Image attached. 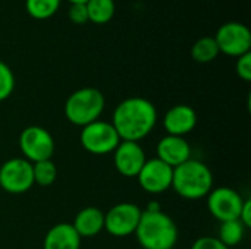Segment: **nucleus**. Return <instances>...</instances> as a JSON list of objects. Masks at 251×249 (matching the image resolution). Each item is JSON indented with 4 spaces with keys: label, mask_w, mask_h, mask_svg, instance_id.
Returning <instances> with one entry per match:
<instances>
[{
    "label": "nucleus",
    "mask_w": 251,
    "mask_h": 249,
    "mask_svg": "<svg viewBox=\"0 0 251 249\" xmlns=\"http://www.w3.org/2000/svg\"><path fill=\"white\" fill-rule=\"evenodd\" d=\"M146 210H147V211H159V210H162V207H160V204H159L157 201H151V203L146 207Z\"/></svg>",
    "instance_id": "obj_27"
},
{
    "label": "nucleus",
    "mask_w": 251,
    "mask_h": 249,
    "mask_svg": "<svg viewBox=\"0 0 251 249\" xmlns=\"http://www.w3.org/2000/svg\"><path fill=\"white\" fill-rule=\"evenodd\" d=\"M219 56V47L213 37H201L191 47V57L197 63H210Z\"/></svg>",
    "instance_id": "obj_18"
},
{
    "label": "nucleus",
    "mask_w": 251,
    "mask_h": 249,
    "mask_svg": "<svg viewBox=\"0 0 251 249\" xmlns=\"http://www.w3.org/2000/svg\"><path fill=\"white\" fill-rule=\"evenodd\" d=\"M172 175L174 169L154 157L147 158L140 173L137 175V181L144 192L151 195H160L171 189Z\"/></svg>",
    "instance_id": "obj_11"
},
{
    "label": "nucleus",
    "mask_w": 251,
    "mask_h": 249,
    "mask_svg": "<svg viewBox=\"0 0 251 249\" xmlns=\"http://www.w3.org/2000/svg\"><path fill=\"white\" fill-rule=\"evenodd\" d=\"M15 73L7 63L0 60V103L7 100L15 91Z\"/></svg>",
    "instance_id": "obj_22"
},
{
    "label": "nucleus",
    "mask_w": 251,
    "mask_h": 249,
    "mask_svg": "<svg viewBox=\"0 0 251 249\" xmlns=\"http://www.w3.org/2000/svg\"><path fill=\"white\" fill-rule=\"evenodd\" d=\"M34 186L32 163L24 157H13L0 166V188L12 195L28 192Z\"/></svg>",
    "instance_id": "obj_7"
},
{
    "label": "nucleus",
    "mask_w": 251,
    "mask_h": 249,
    "mask_svg": "<svg viewBox=\"0 0 251 249\" xmlns=\"http://www.w3.org/2000/svg\"><path fill=\"white\" fill-rule=\"evenodd\" d=\"M106 98L94 87H84L74 91L65 101V117L69 123L84 128L99 120L104 112Z\"/></svg>",
    "instance_id": "obj_4"
},
{
    "label": "nucleus",
    "mask_w": 251,
    "mask_h": 249,
    "mask_svg": "<svg viewBox=\"0 0 251 249\" xmlns=\"http://www.w3.org/2000/svg\"><path fill=\"white\" fill-rule=\"evenodd\" d=\"M191 249H229L225 247L216 236H201L196 239L191 245Z\"/></svg>",
    "instance_id": "obj_25"
},
{
    "label": "nucleus",
    "mask_w": 251,
    "mask_h": 249,
    "mask_svg": "<svg viewBox=\"0 0 251 249\" xmlns=\"http://www.w3.org/2000/svg\"><path fill=\"white\" fill-rule=\"evenodd\" d=\"M134 235L143 249H174L179 238L176 223L163 210H143Z\"/></svg>",
    "instance_id": "obj_2"
},
{
    "label": "nucleus",
    "mask_w": 251,
    "mask_h": 249,
    "mask_svg": "<svg viewBox=\"0 0 251 249\" xmlns=\"http://www.w3.org/2000/svg\"><path fill=\"white\" fill-rule=\"evenodd\" d=\"M238 220H240V223H241L246 229L251 227V200L250 198L244 200V204H243V207H241V211H240V217H238Z\"/></svg>",
    "instance_id": "obj_26"
},
{
    "label": "nucleus",
    "mask_w": 251,
    "mask_h": 249,
    "mask_svg": "<svg viewBox=\"0 0 251 249\" xmlns=\"http://www.w3.org/2000/svg\"><path fill=\"white\" fill-rule=\"evenodd\" d=\"M19 150L29 163L51 160L54 154V138L43 126H26L19 135Z\"/></svg>",
    "instance_id": "obj_6"
},
{
    "label": "nucleus",
    "mask_w": 251,
    "mask_h": 249,
    "mask_svg": "<svg viewBox=\"0 0 251 249\" xmlns=\"http://www.w3.org/2000/svg\"><path fill=\"white\" fill-rule=\"evenodd\" d=\"M199 117L196 110L188 104H175L169 110H166L162 126L166 135L184 136L191 134L197 126Z\"/></svg>",
    "instance_id": "obj_13"
},
{
    "label": "nucleus",
    "mask_w": 251,
    "mask_h": 249,
    "mask_svg": "<svg viewBox=\"0 0 251 249\" xmlns=\"http://www.w3.org/2000/svg\"><path fill=\"white\" fill-rule=\"evenodd\" d=\"M71 4H85L88 0H68Z\"/></svg>",
    "instance_id": "obj_28"
},
{
    "label": "nucleus",
    "mask_w": 251,
    "mask_h": 249,
    "mask_svg": "<svg viewBox=\"0 0 251 249\" xmlns=\"http://www.w3.org/2000/svg\"><path fill=\"white\" fill-rule=\"evenodd\" d=\"M143 210L134 203H119L104 213V230L115 238H126L135 233Z\"/></svg>",
    "instance_id": "obj_8"
},
{
    "label": "nucleus",
    "mask_w": 251,
    "mask_h": 249,
    "mask_svg": "<svg viewBox=\"0 0 251 249\" xmlns=\"http://www.w3.org/2000/svg\"><path fill=\"white\" fill-rule=\"evenodd\" d=\"M213 183L215 179L210 167L197 158H190L174 167L171 189L184 200L197 201L209 195L215 188Z\"/></svg>",
    "instance_id": "obj_3"
},
{
    "label": "nucleus",
    "mask_w": 251,
    "mask_h": 249,
    "mask_svg": "<svg viewBox=\"0 0 251 249\" xmlns=\"http://www.w3.org/2000/svg\"><path fill=\"white\" fill-rule=\"evenodd\" d=\"M121 138L115 131L113 125L107 120H96L84 128L79 132L81 147L93 156H107L115 151Z\"/></svg>",
    "instance_id": "obj_5"
},
{
    "label": "nucleus",
    "mask_w": 251,
    "mask_h": 249,
    "mask_svg": "<svg viewBox=\"0 0 251 249\" xmlns=\"http://www.w3.org/2000/svg\"><path fill=\"white\" fill-rule=\"evenodd\" d=\"M206 198L210 216L219 223L238 220L244 198L237 189L229 186H218L213 188Z\"/></svg>",
    "instance_id": "obj_9"
},
{
    "label": "nucleus",
    "mask_w": 251,
    "mask_h": 249,
    "mask_svg": "<svg viewBox=\"0 0 251 249\" xmlns=\"http://www.w3.org/2000/svg\"><path fill=\"white\" fill-rule=\"evenodd\" d=\"M191 153V145L184 136L165 135L159 139L156 145V158L166 163L172 169L193 158Z\"/></svg>",
    "instance_id": "obj_14"
},
{
    "label": "nucleus",
    "mask_w": 251,
    "mask_h": 249,
    "mask_svg": "<svg viewBox=\"0 0 251 249\" xmlns=\"http://www.w3.org/2000/svg\"><path fill=\"white\" fill-rule=\"evenodd\" d=\"M81 241L71 223H57L44 235L43 249H79Z\"/></svg>",
    "instance_id": "obj_15"
},
{
    "label": "nucleus",
    "mask_w": 251,
    "mask_h": 249,
    "mask_svg": "<svg viewBox=\"0 0 251 249\" xmlns=\"http://www.w3.org/2000/svg\"><path fill=\"white\" fill-rule=\"evenodd\" d=\"M62 0H25V9L34 19H49L60 7Z\"/></svg>",
    "instance_id": "obj_20"
},
{
    "label": "nucleus",
    "mask_w": 251,
    "mask_h": 249,
    "mask_svg": "<svg viewBox=\"0 0 251 249\" xmlns=\"http://www.w3.org/2000/svg\"><path fill=\"white\" fill-rule=\"evenodd\" d=\"M246 227L240 223V220H231V222H224L219 226L218 232V239L228 248L237 247L241 244V241L246 236Z\"/></svg>",
    "instance_id": "obj_19"
},
{
    "label": "nucleus",
    "mask_w": 251,
    "mask_h": 249,
    "mask_svg": "<svg viewBox=\"0 0 251 249\" xmlns=\"http://www.w3.org/2000/svg\"><path fill=\"white\" fill-rule=\"evenodd\" d=\"M112 154L115 169L125 178H137L141 167L147 161L146 151L140 142L121 141Z\"/></svg>",
    "instance_id": "obj_12"
},
{
    "label": "nucleus",
    "mask_w": 251,
    "mask_h": 249,
    "mask_svg": "<svg viewBox=\"0 0 251 249\" xmlns=\"http://www.w3.org/2000/svg\"><path fill=\"white\" fill-rule=\"evenodd\" d=\"M85 7L88 13V22L96 25H104L110 22L116 10L115 0H88Z\"/></svg>",
    "instance_id": "obj_17"
},
{
    "label": "nucleus",
    "mask_w": 251,
    "mask_h": 249,
    "mask_svg": "<svg viewBox=\"0 0 251 249\" xmlns=\"http://www.w3.org/2000/svg\"><path fill=\"white\" fill-rule=\"evenodd\" d=\"M235 72L238 75L240 79H243L244 82H250L251 81V53H246L240 57H237V63H235Z\"/></svg>",
    "instance_id": "obj_23"
},
{
    "label": "nucleus",
    "mask_w": 251,
    "mask_h": 249,
    "mask_svg": "<svg viewBox=\"0 0 251 249\" xmlns=\"http://www.w3.org/2000/svg\"><path fill=\"white\" fill-rule=\"evenodd\" d=\"M32 176H34V185L38 186H50L57 179V167L51 160H44L32 164Z\"/></svg>",
    "instance_id": "obj_21"
},
{
    "label": "nucleus",
    "mask_w": 251,
    "mask_h": 249,
    "mask_svg": "<svg viewBox=\"0 0 251 249\" xmlns=\"http://www.w3.org/2000/svg\"><path fill=\"white\" fill-rule=\"evenodd\" d=\"M213 38L219 47V53L235 59L250 53L251 32L249 26L241 22H226L221 25Z\"/></svg>",
    "instance_id": "obj_10"
},
{
    "label": "nucleus",
    "mask_w": 251,
    "mask_h": 249,
    "mask_svg": "<svg viewBox=\"0 0 251 249\" xmlns=\"http://www.w3.org/2000/svg\"><path fill=\"white\" fill-rule=\"evenodd\" d=\"M159 113L156 106L144 97H128L113 110L110 123L121 141L140 142L156 128Z\"/></svg>",
    "instance_id": "obj_1"
},
{
    "label": "nucleus",
    "mask_w": 251,
    "mask_h": 249,
    "mask_svg": "<svg viewBox=\"0 0 251 249\" xmlns=\"http://www.w3.org/2000/svg\"><path fill=\"white\" fill-rule=\"evenodd\" d=\"M68 18L75 25H84L88 22V13L85 4H71L68 9Z\"/></svg>",
    "instance_id": "obj_24"
},
{
    "label": "nucleus",
    "mask_w": 251,
    "mask_h": 249,
    "mask_svg": "<svg viewBox=\"0 0 251 249\" xmlns=\"http://www.w3.org/2000/svg\"><path fill=\"white\" fill-rule=\"evenodd\" d=\"M81 239L99 236L104 230V213L97 207H84L71 223Z\"/></svg>",
    "instance_id": "obj_16"
}]
</instances>
